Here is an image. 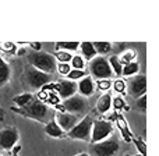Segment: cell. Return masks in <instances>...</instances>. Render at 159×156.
<instances>
[{"mask_svg":"<svg viewBox=\"0 0 159 156\" xmlns=\"http://www.w3.org/2000/svg\"><path fill=\"white\" fill-rule=\"evenodd\" d=\"M11 110L24 116V117L34 118V120L39 121V123H45V124H48L50 120H53L52 117L55 116V112H52V109L48 105H45L42 100H39V99H32V102L28 103L27 106L13 107Z\"/></svg>","mask_w":159,"mask_h":156,"instance_id":"cell-1","label":"cell"},{"mask_svg":"<svg viewBox=\"0 0 159 156\" xmlns=\"http://www.w3.org/2000/svg\"><path fill=\"white\" fill-rule=\"evenodd\" d=\"M28 61L32 66V69L42 71L45 74H52L56 71V63L53 55L49 53H43V52H31L28 55Z\"/></svg>","mask_w":159,"mask_h":156,"instance_id":"cell-2","label":"cell"},{"mask_svg":"<svg viewBox=\"0 0 159 156\" xmlns=\"http://www.w3.org/2000/svg\"><path fill=\"white\" fill-rule=\"evenodd\" d=\"M93 120L91 116H85L81 120L67 132V137L71 140H80V141H89L91 140V131H92Z\"/></svg>","mask_w":159,"mask_h":156,"instance_id":"cell-3","label":"cell"},{"mask_svg":"<svg viewBox=\"0 0 159 156\" xmlns=\"http://www.w3.org/2000/svg\"><path fill=\"white\" fill-rule=\"evenodd\" d=\"M61 106L64 107V112L66 113L74 114L80 118H81V116L87 114V112H88V102L81 95H74L71 98L66 99Z\"/></svg>","mask_w":159,"mask_h":156,"instance_id":"cell-4","label":"cell"},{"mask_svg":"<svg viewBox=\"0 0 159 156\" xmlns=\"http://www.w3.org/2000/svg\"><path fill=\"white\" fill-rule=\"evenodd\" d=\"M113 131V126L110 121L106 120H93L92 131H91V144H98L101 141H105L110 137Z\"/></svg>","mask_w":159,"mask_h":156,"instance_id":"cell-5","label":"cell"},{"mask_svg":"<svg viewBox=\"0 0 159 156\" xmlns=\"http://www.w3.org/2000/svg\"><path fill=\"white\" fill-rule=\"evenodd\" d=\"M89 73L96 79H109L113 71L109 66V61L105 57H95L89 61Z\"/></svg>","mask_w":159,"mask_h":156,"instance_id":"cell-6","label":"cell"},{"mask_svg":"<svg viewBox=\"0 0 159 156\" xmlns=\"http://www.w3.org/2000/svg\"><path fill=\"white\" fill-rule=\"evenodd\" d=\"M120 149V144L116 137H110L105 141L92 145V154L95 156H115Z\"/></svg>","mask_w":159,"mask_h":156,"instance_id":"cell-7","label":"cell"},{"mask_svg":"<svg viewBox=\"0 0 159 156\" xmlns=\"http://www.w3.org/2000/svg\"><path fill=\"white\" fill-rule=\"evenodd\" d=\"M18 131L13 127H7L0 131V149L3 151H10L18 142Z\"/></svg>","mask_w":159,"mask_h":156,"instance_id":"cell-8","label":"cell"},{"mask_svg":"<svg viewBox=\"0 0 159 156\" xmlns=\"http://www.w3.org/2000/svg\"><path fill=\"white\" fill-rule=\"evenodd\" d=\"M127 89L129 93L133 98H141L147 93V77L145 75H137L129 79L127 84Z\"/></svg>","mask_w":159,"mask_h":156,"instance_id":"cell-9","label":"cell"},{"mask_svg":"<svg viewBox=\"0 0 159 156\" xmlns=\"http://www.w3.org/2000/svg\"><path fill=\"white\" fill-rule=\"evenodd\" d=\"M25 78H27V84L30 85L31 88L36 89V88H42L43 85L49 84V74H45L42 71H38L35 69H30L25 74Z\"/></svg>","mask_w":159,"mask_h":156,"instance_id":"cell-10","label":"cell"},{"mask_svg":"<svg viewBox=\"0 0 159 156\" xmlns=\"http://www.w3.org/2000/svg\"><path fill=\"white\" fill-rule=\"evenodd\" d=\"M81 120L80 117L74 114H70V113H59V112H55V121L57 123V126L63 130L64 132H69L78 121Z\"/></svg>","mask_w":159,"mask_h":156,"instance_id":"cell-11","label":"cell"},{"mask_svg":"<svg viewBox=\"0 0 159 156\" xmlns=\"http://www.w3.org/2000/svg\"><path fill=\"white\" fill-rule=\"evenodd\" d=\"M55 89L59 93L57 96H60L61 99L66 100V99L71 98V96H74L77 93V84L74 81L66 79V81H60L59 84H55Z\"/></svg>","mask_w":159,"mask_h":156,"instance_id":"cell-12","label":"cell"},{"mask_svg":"<svg viewBox=\"0 0 159 156\" xmlns=\"http://www.w3.org/2000/svg\"><path fill=\"white\" fill-rule=\"evenodd\" d=\"M77 91L82 98H84V96L93 95V92H95V84H93L92 78L84 77L82 79H80V82L77 84Z\"/></svg>","mask_w":159,"mask_h":156,"instance_id":"cell-13","label":"cell"},{"mask_svg":"<svg viewBox=\"0 0 159 156\" xmlns=\"http://www.w3.org/2000/svg\"><path fill=\"white\" fill-rule=\"evenodd\" d=\"M115 120H116V123H117V128L120 130L121 135H123V140L126 141V142H130V141L133 140V132H131V130H130L129 124H127V120L120 114L116 116Z\"/></svg>","mask_w":159,"mask_h":156,"instance_id":"cell-14","label":"cell"},{"mask_svg":"<svg viewBox=\"0 0 159 156\" xmlns=\"http://www.w3.org/2000/svg\"><path fill=\"white\" fill-rule=\"evenodd\" d=\"M110 107H112V95H110V93H105V95H102L101 98L98 99L96 110H98V113H101V114H105V113H107L110 110Z\"/></svg>","mask_w":159,"mask_h":156,"instance_id":"cell-15","label":"cell"},{"mask_svg":"<svg viewBox=\"0 0 159 156\" xmlns=\"http://www.w3.org/2000/svg\"><path fill=\"white\" fill-rule=\"evenodd\" d=\"M45 132L53 138H63L66 135V132L57 126V123L55 120H50L48 124H45Z\"/></svg>","mask_w":159,"mask_h":156,"instance_id":"cell-16","label":"cell"},{"mask_svg":"<svg viewBox=\"0 0 159 156\" xmlns=\"http://www.w3.org/2000/svg\"><path fill=\"white\" fill-rule=\"evenodd\" d=\"M78 49H81V55H82L81 57L84 59V60L91 61L92 59L96 57V52H95L93 45L91 43V42H82V43H80Z\"/></svg>","mask_w":159,"mask_h":156,"instance_id":"cell-17","label":"cell"},{"mask_svg":"<svg viewBox=\"0 0 159 156\" xmlns=\"http://www.w3.org/2000/svg\"><path fill=\"white\" fill-rule=\"evenodd\" d=\"M10 75H11V70L8 67V64L3 60V57L0 56V87L6 85L10 79Z\"/></svg>","mask_w":159,"mask_h":156,"instance_id":"cell-18","label":"cell"},{"mask_svg":"<svg viewBox=\"0 0 159 156\" xmlns=\"http://www.w3.org/2000/svg\"><path fill=\"white\" fill-rule=\"evenodd\" d=\"M56 52L63 50V52H75L80 47V42H57L56 43Z\"/></svg>","mask_w":159,"mask_h":156,"instance_id":"cell-19","label":"cell"},{"mask_svg":"<svg viewBox=\"0 0 159 156\" xmlns=\"http://www.w3.org/2000/svg\"><path fill=\"white\" fill-rule=\"evenodd\" d=\"M138 71H140V64L135 63V61H131V63L123 66V69H121V75H124V77H131V75H137Z\"/></svg>","mask_w":159,"mask_h":156,"instance_id":"cell-20","label":"cell"},{"mask_svg":"<svg viewBox=\"0 0 159 156\" xmlns=\"http://www.w3.org/2000/svg\"><path fill=\"white\" fill-rule=\"evenodd\" d=\"M93 45V49H95L96 55H106L112 50V45L109 42H95Z\"/></svg>","mask_w":159,"mask_h":156,"instance_id":"cell-21","label":"cell"},{"mask_svg":"<svg viewBox=\"0 0 159 156\" xmlns=\"http://www.w3.org/2000/svg\"><path fill=\"white\" fill-rule=\"evenodd\" d=\"M107 61H109V66H110V69H112V71H115V74L117 75V77H120L123 66H121V63H120V60H119L117 56H112Z\"/></svg>","mask_w":159,"mask_h":156,"instance_id":"cell-22","label":"cell"},{"mask_svg":"<svg viewBox=\"0 0 159 156\" xmlns=\"http://www.w3.org/2000/svg\"><path fill=\"white\" fill-rule=\"evenodd\" d=\"M31 102H32V95H31V93H22V95H18L14 98V103H16L18 107L27 106V105L31 103Z\"/></svg>","mask_w":159,"mask_h":156,"instance_id":"cell-23","label":"cell"},{"mask_svg":"<svg viewBox=\"0 0 159 156\" xmlns=\"http://www.w3.org/2000/svg\"><path fill=\"white\" fill-rule=\"evenodd\" d=\"M135 57H137V53H135L134 50H126V52L121 55V57H119V60H120L121 66H124V64H129V63H131V61H134Z\"/></svg>","mask_w":159,"mask_h":156,"instance_id":"cell-24","label":"cell"},{"mask_svg":"<svg viewBox=\"0 0 159 156\" xmlns=\"http://www.w3.org/2000/svg\"><path fill=\"white\" fill-rule=\"evenodd\" d=\"M55 60H57L59 63H69L70 60H71L73 55H70L69 52H63V50H59V52L55 53Z\"/></svg>","mask_w":159,"mask_h":156,"instance_id":"cell-25","label":"cell"},{"mask_svg":"<svg viewBox=\"0 0 159 156\" xmlns=\"http://www.w3.org/2000/svg\"><path fill=\"white\" fill-rule=\"evenodd\" d=\"M112 106L115 110H129V106L126 105V102H124V99L121 98V96H115V99H112Z\"/></svg>","mask_w":159,"mask_h":156,"instance_id":"cell-26","label":"cell"},{"mask_svg":"<svg viewBox=\"0 0 159 156\" xmlns=\"http://www.w3.org/2000/svg\"><path fill=\"white\" fill-rule=\"evenodd\" d=\"M70 61H71V66L70 67H73V70H84L85 60L81 57V56H73Z\"/></svg>","mask_w":159,"mask_h":156,"instance_id":"cell-27","label":"cell"},{"mask_svg":"<svg viewBox=\"0 0 159 156\" xmlns=\"http://www.w3.org/2000/svg\"><path fill=\"white\" fill-rule=\"evenodd\" d=\"M67 77H69V81H77V79H82L85 77V71L84 70H73L67 74Z\"/></svg>","mask_w":159,"mask_h":156,"instance_id":"cell-28","label":"cell"},{"mask_svg":"<svg viewBox=\"0 0 159 156\" xmlns=\"http://www.w3.org/2000/svg\"><path fill=\"white\" fill-rule=\"evenodd\" d=\"M134 144H135V148L140 152V155L147 156V144L144 142V140H141V138H134Z\"/></svg>","mask_w":159,"mask_h":156,"instance_id":"cell-29","label":"cell"},{"mask_svg":"<svg viewBox=\"0 0 159 156\" xmlns=\"http://www.w3.org/2000/svg\"><path fill=\"white\" fill-rule=\"evenodd\" d=\"M113 89L116 91L117 93H126V82L123 81V79H116L115 82H113Z\"/></svg>","mask_w":159,"mask_h":156,"instance_id":"cell-30","label":"cell"},{"mask_svg":"<svg viewBox=\"0 0 159 156\" xmlns=\"http://www.w3.org/2000/svg\"><path fill=\"white\" fill-rule=\"evenodd\" d=\"M96 87H98L99 91H109L110 88H112V82H110V79H98V82H96Z\"/></svg>","mask_w":159,"mask_h":156,"instance_id":"cell-31","label":"cell"},{"mask_svg":"<svg viewBox=\"0 0 159 156\" xmlns=\"http://www.w3.org/2000/svg\"><path fill=\"white\" fill-rule=\"evenodd\" d=\"M56 70L59 71V74L61 75H67L70 71H71V67H70L69 63H59L57 66H56Z\"/></svg>","mask_w":159,"mask_h":156,"instance_id":"cell-32","label":"cell"},{"mask_svg":"<svg viewBox=\"0 0 159 156\" xmlns=\"http://www.w3.org/2000/svg\"><path fill=\"white\" fill-rule=\"evenodd\" d=\"M0 49L3 52H8V53H14L16 52V45L13 42H4V43H0Z\"/></svg>","mask_w":159,"mask_h":156,"instance_id":"cell-33","label":"cell"},{"mask_svg":"<svg viewBox=\"0 0 159 156\" xmlns=\"http://www.w3.org/2000/svg\"><path fill=\"white\" fill-rule=\"evenodd\" d=\"M137 107H138V109H140L143 113L147 112V95H144V96H141V98H138V100H137Z\"/></svg>","mask_w":159,"mask_h":156,"instance_id":"cell-34","label":"cell"},{"mask_svg":"<svg viewBox=\"0 0 159 156\" xmlns=\"http://www.w3.org/2000/svg\"><path fill=\"white\" fill-rule=\"evenodd\" d=\"M46 100L49 102V103H52V105H59L60 103V99H59V96L57 95H55V93H50V92H48V95H46Z\"/></svg>","mask_w":159,"mask_h":156,"instance_id":"cell-35","label":"cell"},{"mask_svg":"<svg viewBox=\"0 0 159 156\" xmlns=\"http://www.w3.org/2000/svg\"><path fill=\"white\" fill-rule=\"evenodd\" d=\"M30 46L32 49V52H41V49H42V45L39 42H31Z\"/></svg>","mask_w":159,"mask_h":156,"instance_id":"cell-36","label":"cell"},{"mask_svg":"<svg viewBox=\"0 0 159 156\" xmlns=\"http://www.w3.org/2000/svg\"><path fill=\"white\" fill-rule=\"evenodd\" d=\"M17 53H18V56H22V55H25V53H27V50H25L24 47H21V49H20Z\"/></svg>","mask_w":159,"mask_h":156,"instance_id":"cell-37","label":"cell"},{"mask_svg":"<svg viewBox=\"0 0 159 156\" xmlns=\"http://www.w3.org/2000/svg\"><path fill=\"white\" fill-rule=\"evenodd\" d=\"M74 156H89V154H87V152H81V154H77Z\"/></svg>","mask_w":159,"mask_h":156,"instance_id":"cell-38","label":"cell"},{"mask_svg":"<svg viewBox=\"0 0 159 156\" xmlns=\"http://www.w3.org/2000/svg\"><path fill=\"white\" fill-rule=\"evenodd\" d=\"M11 156H18V154H11Z\"/></svg>","mask_w":159,"mask_h":156,"instance_id":"cell-39","label":"cell"},{"mask_svg":"<svg viewBox=\"0 0 159 156\" xmlns=\"http://www.w3.org/2000/svg\"><path fill=\"white\" fill-rule=\"evenodd\" d=\"M137 156H143V155H137Z\"/></svg>","mask_w":159,"mask_h":156,"instance_id":"cell-40","label":"cell"},{"mask_svg":"<svg viewBox=\"0 0 159 156\" xmlns=\"http://www.w3.org/2000/svg\"><path fill=\"white\" fill-rule=\"evenodd\" d=\"M0 156H3V155H0Z\"/></svg>","mask_w":159,"mask_h":156,"instance_id":"cell-41","label":"cell"}]
</instances>
